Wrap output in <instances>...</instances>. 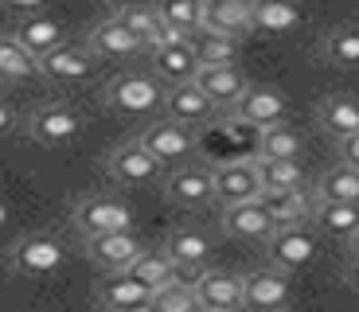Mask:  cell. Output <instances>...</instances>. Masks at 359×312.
I'll list each match as a JSON object with an SVG mask.
<instances>
[{"label":"cell","instance_id":"d590c367","mask_svg":"<svg viewBox=\"0 0 359 312\" xmlns=\"http://www.w3.org/2000/svg\"><path fill=\"white\" fill-rule=\"evenodd\" d=\"M149 304H153L156 312H199V297H196V289H191V277H176V281L161 285Z\"/></svg>","mask_w":359,"mask_h":312},{"label":"cell","instance_id":"7a4b0ae2","mask_svg":"<svg viewBox=\"0 0 359 312\" xmlns=\"http://www.w3.org/2000/svg\"><path fill=\"white\" fill-rule=\"evenodd\" d=\"M320 250V234L313 223H289V226H273V234L266 238V254L269 266L281 273H297L316 258Z\"/></svg>","mask_w":359,"mask_h":312},{"label":"cell","instance_id":"e575fe53","mask_svg":"<svg viewBox=\"0 0 359 312\" xmlns=\"http://www.w3.org/2000/svg\"><path fill=\"white\" fill-rule=\"evenodd\" d=\"M262 191H293V187H309V176L301 161H258Z\"/></svg>","mask_w":359,"mask_h":312},{"label":"cell","instance_id":"9c48e42d","mask_svg":"<svg viewBox=\"0 0 359 312\" xmlns=\"http://www.w3.org/2000/svg\"><path fill=\"white\" fill-rule=\"evenodd\" d=\"M106 172L121 187H149L161 179V161L141 141H126L106 156Z\"/></svg>","mask_w":359,"mask_h":312},{"label":"cell","instance_id":"4fadbf2b","mask_svg":"<svg viewBox=\"0 0 359 312\" xmlns=\"http://www.w3.org/2000/svg\"><path fill=\"white\" fill-rule=\"evenodd\" d=\"M114 20L121 27H129V32L141 39L144 51L164 47V43H176V39H188V36H180V32H172V27L164 24L161 12H156V4H141V0H126V4H117Z\"/></svg>","mask_w":359,"mask_h":312},{"label":"cell","instance_id":"bcb514c9","mask_svg":"<svg viewBox=\"0 0 359 312\" xmlns=\"http://www.w3.org/2000/svg\"><path fill=\"white\" fill-rule=\"evenodd\" d=\"M278 312H289V308H278Z\"/></svg>","mask_w":359,"mask_h":312},{"label":"cell","instance_id":"7402d4cb","mask_svg":"<svg viewBox=\"0 0 359 312\" xmlns=\"http://www.w3.org/2000/svg\"><path fill=\"white\" fill-rule=\"evenodd\" d=\"M301 27V8L293 0H250L254 36H293Z\"/></svg>","mask_w":359,"mask_h":312},{"label":"cell","instance_id":"ac0fdd59","mask_svg":"<svg viewBox=\"0 0 359 312\" xmlns=\"http://www.w3.org/2000/svg\"><path fill=\"white\" fill-rule=\"evenodd\" d=\"M164 254L180 266V273L196 277L199 269L211 262V238H207V231H199V226H191V223L176 226V231L164 238Z\"/></svg>","mask_w":359,"mask_h":312},{"label":"cell","instance_id":"ab89813d","mask_svg":"<svg viewBox=\"0 0 359 312\" xmlns=\"http://www.w3.org/2000/svg\"><path fill=\"white\" fill-rule=\"evenodd\" d=\"M344 281H348V289H355V293H359V258H348V269H344Z\"/></svg>","mask_w":359,"mask_h":312},{"label":"cell","instance_id":"603a6c76","mask_svg":"<svg viewBox=\"0 0 359 312\" xmlns=\"http://www.w3.org/2000/svg\"><path fill=\"white\" fill-rule=\"evenodd\" d=\"M313 203H359V168L351 164H332L309 184Z\"/></svg>","mask_w":359,"mask_h":312},{"label":"cell","instance_id":"1f68e13d","mask_svg":"<svg viewBox=\"0 0 359 312\" xmlns=\"http://www.w3.org/2000/svg\"><path fill=\"white\" fill-rule=\"evenodd\" d=\"M126 273L137 277V281H141L144 289H153V293L161 285H168V281H176V277H188V273H180V266L164 254V246L161 250H141V254L126 266Z\"/></svg>","mask_w":359,"mask_h":312},{"label":"cell","instance_id":"e0dca14e","mask_svg":"<svg viewBox=\"0 0 359 312\" xmlns=\"http://www.w3.org/2000/svg\"><path fill=\"white\" fill-rule=\"evenodd\" d=\"M219 226H223V234H231V238H238V242H266L269 234H273V219H269L262 199H246V203L223 207Z\"/></svg>","mask_w":359,"mask_h":312},{"label":"cell","instance_id":"3957f363","mask_svg":"<svg viewBox=\"0 0 359 312\" xmlns=\"http://www.w3.org/2000/svg\"><path fill=\"white\" fill-rule=\"evenodd\" d=\"M164 199L180 211H203L215 203V187H211V164L203 161H180L164 176Z\"/></svg>","mask_w":359,"mask_h":312},{"label":"cell","instance_id":"8992f818","mask_svg":"<svg viewBox=\"0 0 359 312\" xmlns=\"http://www.w3.org/2000/svg\"><path fill=\"white\" fill-rule=\"evenodd\" d=\"M71 226L79 231V238L109 234V231H129V226H133V207L117 196H86L74 207Z\"/></svg>","mask_w":359,"mask_h":312},{"label":"cell","instance_id":"52a82bcc","mask_svg":"<svg viewBox=\"0 0 359 312\" xmlns=\"http://www.w3.org/2000/svg\"><path fill=\"white\" fill-rule=\"evenodd\" d=\"M63 262H67V250L51 234H24L8 250V266L20 277H51L55 269H63Z\"/></svg>","mask_w":359,"mask_h":312},{"label":"cell","instance_id":"5b68a950","mask_svg":"<svg viewBox=\"0 0 359 312\" xmlns=\"http://www.w3.org/2000/svg\"><path fill=\"white\" fill-rule=\"evenodd\" d=\"M27 137L36 144H47V149L71 144L82 137V114L67 102H43L27 114Z\"/></svg>","mask_w":359,"mask_h":312},{"label":"cell","instance_id":"b9f144b4","mask_svg":"<svg viewBox=\"0 0 359 312\" xmlns=\"http://www.w3.org/2000/svg\"><path fill=\"white\" fill-rule=\"evenodd\" d=\"M348 254H351V258H359V231L348 238Z\"/></svg>","mask_w":359,"mask_h":312},{"label":"cell","instance_id":"f6af8a7d","mask_svg":"<svg viewBox=\"0 0 359 312\" xmlns=\"http://www.w3.org/2000/svg\"><path fill=\"white\" fill-rule=\"evenodd\" d=\"M199 312H215V308H199Z\"/></svg>","mask_w":359,"mask_h":312},{"label":"cell","instance_id":"9a60e30c","mask_svg":"<svg viewBox=\"0 0 359 312\" xmlns=\"http://www.w3.org/2000/svg\"><path fill=\"white\" fill-rule=\"evenodd\" d=\"M137 141L153 152L161 164H180V161H188V156H196V137H191V129H188V125L168 121V117H164V121L144 125Z\"/></svg>","mask_w":359,"mask_h":312},{"label":"cell","instance_id":"74e56055","mask_svg":"<svg viewBox=\"0 0 359 312\" xmlns=\"http://www.w3.org/2000/svg\"><path fill=\"white\" fill-rule=\"evenodd\" d=\"M336 152H340V161L351 164V168H359V133L344 137V141H336Z\"/></svg>","mask_w":359,"mask_h":312},{"label":"cell","instance_id":"d6a6232c","mask_svg":"<svg viewBox=\"0 0 359 312\" xmlns=\"http://www.w3.org/2000/svg\"><path fill=\"white\" fill-rule=\"evenodd\" d=\"M258 199L266 203L273 226L309 223V211H313V196H309V187H293V191H262Z\"/></svg>","mask_w":359,"mask_h":312},{"label":"cell","instance_id":"f35d334b","mask_svg":"<svg viewBox=\"0 0 359 312\" xmlns=\"http://www.w3.org/2000/svg\"><path fill=\"white\" fill-rule=\"evenodd\" d=\"M12 129H16V109H12L8 102L0 98V137H8Z\"/></svg>","mask_w":359,"mask_h":312},{"label":"cell","instance_id":"60d3db41","mask_svg":"<svg viewBox=\"0 0 359 312\" xmlns=\"http://www.w3.org/2000/svg\"><path fill=\"white\" fill-rule=\"evenodd\" d=\"M4 4H8V8H24V12H36L39 4H43V0H4Z\"/></svg>","mask_w":359,"mask_h":312},{"label":"cell","instance_id":"ffe728a7","mask_svg":"<svg viewBox=\"0 0 359 312\" xmlns=\"http://www.w3.org/2000/svg\"><path fill=\"white\" fill-rule=\"evenodd\" d=\"M316 129L332 144L351 137V133H359V98L355 94H328L316 106Z\"/></svg>","mask_w":359,"mask_h":312},{"label":"cell","instance_id":"4316f807","mask_svg":"<svg viewBox=\"0 0 359 312\" xmlns=\"http://www.w3.org/2000/svg\"><path fill=\"white\" fill-rule=\"evenodd\" d=\"M301 152H305V133L293 129L289 117L258 129V156L254 161H297Z\"/></svg>","mask_w":359,"mask_h":312},{"label":"cell","instance_id":"d6986e66","mask_svg":"<svg viewBox=\"0 0 359 312\" xmlns=\"http://www.w3.org/2000/svg\"><path fill=\"white\" fill-rule=\"evenodd\" d=\"M153 59V74L161 79V86H180V82H191L199 71V59L191 51L188 39H176V43H164L149 51Z\"/></svg>","mask_w":359,"mask_h":312},{"label":"cell","instance_id":"ee69618b","mask_svg":"<svg viewBox=\"0 0 359 312\" xmlns=\"http://www.w3.org/2000/svg\"><path fill=\"white\" fill-rule=\"evenodd\" d=\"M4 219H8V211H4V203H0V223H4Z\"/></svg>","mask_w":359,"mask_h":312},{"label":"cell","instance_id":"5bb4252c","mask_svg":"<svg viewBox=\"0 0 359 312\" xmlns=\"http://www.w3.org/2000/svg\"><path fill=\"white\" fill-rule=\"evenodd\" d=\"M191 289H196V297H199V308L243 312V277L238 273L203 266L196 277H191Z\"/></svg>","mask_w":359,"mask_h":312},{"label":"cell","instance_id":"836d02e7","mask_svg":"<svg viewBox=\"0 0 359 312\" xmlns=\"http://www.w3.org/2000/svg\"><path fill=\"white\" fill-rule=\"evenodd\" d=\"M36 74H39L36 59H32L12 36H0V86L27 82V79H36Z\"/></svg>","mask_w":359,"mask_h":312},{"label":"cell","instance_id":"30bf717a","mask_svg":"<svg viewBox=\"0 0 359 312\" xmlns=\"http://www.w3.org/2000/svg\"><path fill=\"white\" fill-rule=\"evenodd\" d=\"M231 117L234 121H243V125H273V121H285L289 117V98H285V90L278 86H246L238 98L231 102Z\"/></svg>","mask_w":359,"mask_h":312},{"label":"cell","instance_id":"83f0119b","mask_svg":"<svg viewBox=\"0 0 359 312\" xmlns=\"http://www.w3.org/2000/svg\"><path fill=\"white\" fill-rule=\"evenodd\" d=\"M12 39H16L20 47H24L32 59H39V55H47L51 47H59L67 39L63 24L51 16H39V12H32V16H24L16 24V32H12Z\"/></svg>","mask_w":359,"mask_h":312},{"label":"cell","instance_id":"8d00e7d4","mask_svg":"<svg viewBox=\"0 0 359 312\" xmlns=\"http://www.w3.org/2000/svg\"><path fill=\"white\" fill-rule=\"evenodd\" d=\"M156 12H161V20L172 32L191 36L199 27V20H203V0H156Z\"/></svg>","mask_w":359,"mask_h":312},{"label":"cell","instance_id":"f1b7e54d","mask_svg":"<svg viewBox=\"0 0 359 312\" xmlns=\"http://www.w3.org/2000/svg\"><path fill=\"white\" fill-rule=\"evenodd\" d=\"M191 51H196L199 67H231L243 55V39L238 36H223V32H207V27H196L188 36Z\"/></svg>","mask_w":359,"mask_h":312},{"label":"cell","instance_id":"2e32d148","mask_svg":"<svg viewBox=\"0 0 359 312\" xmlns=\"http://www.w3.org/2000/svg\"><path fill=\"white\" fill-rule=\"evenodd\" d=\"M161 109L168 121L176 125H188V129H196V125H207L215 121V102L207 98L203 90L196 86V82H180V86H168L161 98Z\"/></svg>","mask_w":359,"mask_h":312},{"label":"cell","instance_id":"cb8c5ba5","mask_svg":"<svg viewBox=\"0 0 359 312\" xmlns=\"http://www.w3.org/2000/svg\"><path fill=\"white\" fill-rule=\"evenodd\" d=\"M199 27L223 32V36H254L250 32V0H203V20Z\"/></svg>","mask_w":359,"mask_h":312},{"label":"cell","instance_id":"44dd1931","mask_svg":"<svg viewBox=\"0 0 359 312\" xmlns=\"http://www.w3.org/2000/svg\"><path fill=\"white\" fill-rule=\"evenodd\" d=\"M86 51L94 55V59H133V55L144 51V43L129 32V27H121L114 16H109V20H102V24L90 27Z\"/></svg>","mask_w":359,"mask_h":312},{"label":"cell","instance_id":"f546056e","mask_svg":"<svg viewBox=\"0 0 359 312\" xmlns=\"http://www.w3.org/2000/svg\"><path fill=\"white\" fill-rule=\"evenodd\" d=\"M320 59L340 71H359V24H336L320 39Z\"/></svg>","mask_w":359,"mask_h":312},{"label":"cell","instance_id":"7c38bea8","mask_svg":"<svg viewBox=\"0 0 359 312\" xmlns=\"http://www.w3.org/2000/svg\"><path fill=\"white\" fill-rule=\"evenodd\" d=\"M82 250H86V262L90 266H98L102 273H117V269H126L129 262L137 258L144 250V242L129 231H109V234H90L82 238Z\"/></svg>","mask_w":359,"mask_h":312},{"label":"cell","instance_id":"277c9868","mask_svg":"<svg viewBox=\"0 0 359 312\" xmlns=\"http://www.w3.org/2000/svg\"><path fill=\"white\" fill-rule=\"evenodd\" d=\"M211 187H215V203L231 207V203H246V199L262 196V176H258V161L246 156H226V161L211 164Z\"/></svg>","mask_w":359,"mask_h":312},{"label":"cell","instance_id":"6da1fadb","mask_svg":"<svg viewBox=\"0 0 359 312\" xmlns=\"http://www.w3.org/2000/svg\"><path fill=\"white\" fill-rule=\"evenodd\" d=\"M102 98H106V106L114 109L117 117H144V114H153V109L161 106L164 86H161L156 74L126 71V74H117V79L106 82Z\"/></svg>","mask_w":359,"mask_h":312},{"label":"cell","instance_id":"8fae6325","mask_svg":"<svg viewBox=\"0 0 359 312\" xmlns=\"http://www.w3.org/2000/svg\"><path fill=\"white\" fill-rule=\"evenodd\" d=\"M289 301H293V285H289V273H281V269L266 266L243 277L246 312H278V308H289Z\"/></svg>","mask_w":359,"mask_h":312},{"label":"cell","instance_id":"d4e9b609","mask_svg":"<svg viewBox=\"0 0 359 312\" xmlns=\"http://www.w3.org/2000/svg\"><path fill=\"white\" fill-rule=\"evenodd\" d=\"M98 304L106 312H121V308H133V304H149L153 301V289H144L137 277H129L126 269H117V273H106L94 289Z\"/></svg>","mask_w":359,"mask_h":312},{"label":"cell","instance_id":"7bdbcfd3","mask_svg":"<svg viewBox=\"0 0 359 312\" xmlns=\"http://www.w3.org/2000/svg\"><path fill=\"white\" fill-rule=\"evenodd\" d=\"M121 312H156L153 304H133V308H121Z\"/></svg>","mask_w":359,"mask_h":312},{"label":"cell","instance_id":"ba28073f","mask_svg":"<svg viewBox=\"0 0 359 312\" xmlns=\"http://www.w3.org/2000/svg\"><path fill=\"white\" fill-rule=\"evenodd\" d=\"M36 67H39V79L55 82V86H79V82H86L90 74H94L98 59L86 51V43H67L63 39L59 47L39 55Z\"/></svg>","mask_w":359,"mask_h":312},{"label":"cell","instance_id":"484cf974","mask_svg":"<svg viewBox=\"0 0 359 312\" xmlns=\"http://www.w3.org/2000/svg\"><path fill=\"white\" fill-rule=\"evenodd\" d=\"M191 82H196L207 98L215 102V109H226L246 86H250V82H246V74L238 71V62H231V67H199Z\"/></svg>","mask_w":359,"mask_h":312},{"label":"cell","instance_id":"4dcf8cb0","mask_svg":"<svg viewBox=\"0 0 359 312\" xmlns=\"http://www.w3.org/2000/svg\"><path fill=\"white\" fill-rule=\"evenodd\" d=\"M309 223L316 226V234L348 242L359 231V203H313Z\"/></svg>","mask_w":359,"mask_h":312}]
</instances>
